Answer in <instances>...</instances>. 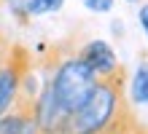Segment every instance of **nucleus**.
Listing matches in <instances>:
<instances>
[{
    "label": "nucleus",
    "mask_w": 148,
    "mask_h": 134,
    "mask_svg": "<svg viewBox=\"0 0 148 134\" xmlns=\"http://www.w3.org/2000/svg\"><path fill=\"white\" fill-rule=\"evenodd\" d=\"M0 134H40L35 121V91H32V73L16 94L14 105L0 115Z\"/></svg>",
    "instance_id": "20e7f679"
},
{
    "label": "nucleus",
    "mask_w": 148,
    "mask_h": 134,
    "mask_svg": "<svg viewBox=\"0 0 148 134\" xmlns=\"http://www.w3.org/2000/svg\"><path fill=\"white\" fill-rule=\"evenodd\" d=\"M5 5H8V11H11L22 24H27V19H30V14H27V0H5Z\"/></svg>",
    "instance_id": "9d476101"
},
{
    "label": "nucleus",
    "mask_w": 148,
    "mask_h": 134,
    "mask_svg": "<svg viewBox=\"0 0 148 134\" xmlns=\"http://www.w3.org/2000/svg\"><path fill=\"white\" fill-rule=\"evenodd\" d=\"M30 73H32L30 51L24 46H19V43H11V48L0 56V115L14 105L24 78Z\"/></svg>",
    "instance_id": "7ed1b4c3"
},
{
    "label": "nucleus",
    "mask_w": 148,
    "mask_h": 134,
    "mask_svg": "<svg viewBox=\"0 0 148 134\" xmlns=\"http://www.w3.org/2000/svg\"><path fill=\"white\" fill-rule=\"evenodd\" d=\"M84 5L89 11H97V14H105L113 8V0H84Z\"/></svg>",
    "instance_id": "9b49d317"
},
{
    "label": "nucleus",
    "mask_w": 148,
    "mask_h": 134,
    "mask_svg": "<svg viewBox=\"0 0 148 134\" xmlns=\"http://www.w3.org/2000/svg\"><path fill=\"white\" fill-rule=\"evenodd\" d=\"M46 80L51 86L54 99L62 105L67 113H73V110H78V107L84 105L86 97L92 94L94 83H97V73H94L84 59H78V54H73V56L59 59L54 73Z\"/></svg>",
    "instance_id": "f03ea898"
},
{
    "label": "nucleus",
    "mask_w": 148,
    "mask_h": 134,
    "mask_svg": "<svg viewBox=\"0 0 148 134\" xmlns=\"http://www.w3.org/2000/svg\"><path fill=\"white\" fill-rule=\"evenodd\" d=\"M129 99L132 105H148V65L137 67V73L129 80Z\"/></svg>",
    "instance_id": "6e6552de"
},
{
    "label": "nucleus",
    "mask_w": 148,
    "mask_h": 134,
    "mask_svg": "<svg viewBox=\"0 0 148 134\" xmlns=\"http://www.w3.org/2000/svg\"><path fill=\"white\" fill-rule=\"evenodd\" d=\"M67 113L62 105L54 99L49 80H43L40 91L35 94V121H38V131L40 134H62L65 123H67Z\"/></svg>",
    "instance_id": "39448f33"
},
{
    "label": "nucleus",
    "mask_w": 148,
    "mask_h": 134,
    "mask_svg": "<svg viewBox=\"0 0 148 134\" xmlns=\"http://www.w3.org/2000/svg\"><path fill=\"white\" fill-rule=\"evenodd\" d=\"M129 3H137V0H129Z\"/></svg>",
    "instance_id": "ddd939ff"
},
{
    "label": "nucleus",
    "mask_w": 148,
    "mask_h": 134,
    "mask_svg": "<svg viewBox=\"0 0 148 134\" xmlns=\"http://www.w3.org/2000/svg\"><path fill=\"white\" fill-rule=\"evenodd\" d=\"M127 99V67L119 65L108 75H97L92 94L84 105L67 115L62 134H97L108 126V121L116 115L121 102Z\"/></svg>",
    "instance_id": "f257e3e1"
},
{
    "label": "nucleus",
    "mask_w": 148,
    "mask_h": 134,
    "mask_svg": "<svg viewBox=\"0 0 148 134\" xmlns=\"http://www.w3.org/2000/svg\"><path fill=\"white\" fill-rule=\"evenodd\" d=\"M97 134H148V129L140 123V118L135 115L132 102L124 99L121 107L116 110V115L108 121V126L102 129V131H97Z\"/></svg>",
    "instance_id": "0eeeda50"
},
{
    "label": "nucleus",
    "mask_w": 148,
    "mask_h": 134,
    "mask_svg": "<svg viewBox=\"0 0 148 134\" xmlns=\"http://www.w3.org/2000/svg\"><path fill=\"white\" fill-rule=\"evenodd\" d=\"M65 0H27V14L30 16H43V14H54L62 8Z\"/></svg>",
    "instance_id": "1a4fd4ad"
},
{
    "label": "nucleus",
    "mask_w": 148,
    "mask_h": 134,
    "mask_svg": "<svg viewBox=\"0 0 148 134\" xmlns=\"http://www.w3.org/2000/svg\"><path fill=\"white\" fill-rule=\"evenodd\" d=\"M78 59H84L97 75H108L110 70L119 67V59H116V51H113L105 40H89L78 48Z\"/></svg>",
    "instance_id": "423d86ee"
},
{
    "label": "nucleus",
    "mask_w": 148,
    "mask_h": 134,
    "mask_svg": "<svg viewBox=\"0 0 148 134\" xmlns=\"http://www.w3.org/2000/svg\"><path fill=\"white\" fill-rule=\"evenodd\" d=\"M137 16H140V27H143V32L148 35V5H143V8H140V14H137Z\"/></svg>",
    "instance_id": "f8f14e48"
}]
</instances>
